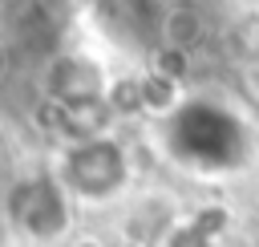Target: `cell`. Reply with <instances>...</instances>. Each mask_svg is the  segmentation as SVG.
<instances>
[{
    "label": "cell",
    "instance_id": "obj_1",
    "mask_svg": "<svg viewBox=\"0 0 259 247\" xmlns=\"http://www.w3.org/2000/svg\"><path fill=\"white\" fill-rule=\"evenodd\" d=\"M12 223L20 227L24 239H36V243H49L65 231L69 215H65V202L57 190H45V186H28L20 194H12Z\"/></svg>",
    "mask_w": 259,
    "mask_h": 247
}]
</instances>
